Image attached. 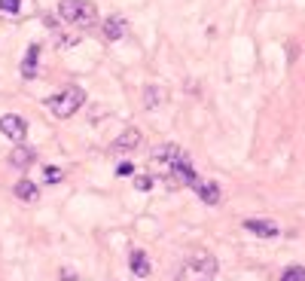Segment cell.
Listing matches in <instances>:
<instances>
[{"label":"cell","instance_id":"obj_1","mask_svg":"<svg viewBox=\"0 0 305 281\" xmlns=\"http://www.w3.org/2000/svg\"><path fill=\"white\" fill-rule=\"evenodd\" d=\"M214 275H217V257L208 251H196L174 281H214Z\"/></svg>","mask_w":305,"mask_h":281},{"label":"cell","instance_id":"obj_2","mask_svg":"<svg viewBox=\"0 0 305 281\" xmlns=\"http://www.w3.org/2000/svg\"><path fill=\"white\" fill-rule=\"evenodd\" d=\"M83 104H86L83 86H64L58 95H52V98L46 101V107L52 110V116H58V119H71Z\"/></svg>","mask_w":305,"mask_h":281},{"label":"cell","instance_id":"obj_3","mask_svg":"<svg viewBox=\"0 0 305 281\" xmlns=\"http://www.w3.org/2000/svg\"><path fill=\"white\" fill-rule=\"evenodd\" d=\"M58 16L71 25H80V28H89L98 21V6L89 3V0H61L58 3Z\"/></svg>","mask_w":305,"mask_h":281},{"label":"cell","instance_id":"obj_4","mask_svg":"<svg viewBox=\"0 0 305 281\" xmlns=\"http://www.w3.org/2000/svg\"><path fill=\"white\" fill-rule=\"evenodd\" d=\"M153 168L156 171H162V174H168V171H174L177 165H186L189 162V153L186 150H180V147H174V144H165V147H159L153 153Z\"/></svg>","mask_w":305,"mask_h":281},{"label":"cell","instance_id":"obj_5","mask_svg":"<svg viewBox=\"0 0 305 281\" xmlns=\"http://www.w3.org/2000/svg\"><path fill=\"white\" fill-rule=\"evenodd\" d=\"M0 131H3V138L21 144V141H25V134H28V122L21 116H16V113H3V116H0Z\"/></svg>","mask_w":305,"mask_h":281},{"label":"cell","instance_id":"obj_6","mask_svg":"<svg viewBox=\"0 0 305 281\" xmlns=\"http://www.w3.org/2000/svg\"><path fill=\"white\" fill-rule=\"evenodd\" d=\"M196 193H198V199L205 202V205H220V184L217 181H211V177H198V184L193 187Z\"/></svg>","mask_w":305,"mask_h":281},{"label":"cell","instance_id":"obj_7","mask_svg":"<svg viewBox=\"0 0 305 281\" xmlns=\"http://www.w3.org/2000/svg\"><path fill=\"white\" fill-rule=\"evenodd\" d=\"M244 229L253 232V235H259V239H278V235H281L278 223H272V220H259V217L244 220Z\"/></svg>","mask_w":305,"mask_h":281},{"label":"cell","instance_id":"obj_8","mask_svg":"<svg viewBox=\"0 0 305 281\" xmlns=\"http://www.w3.org/2000/svg\"><path fill=\"white\" fill-rule=\"evenodd\" d=\"M126 31H128V21L122 19V16H110L104 25H101V34H104V40H122L126 37Z\"/></svg>","mask_w":305,"mask_h":281},{"label":"cell","instance_id":"obj_9","mask_svg":"<svg viewBox=\"0 0 305 281\" xmlns=\"http://www.w3.org/2000/svg\"><path fill=\"white\" fill-rule=\"evenodd\" d=\"M34 162H37V150L34 147H16L13 153H9V165L18 168V171H28Z\"/></svg>","mask_w":305,"mask_h":281},{"label":"cell","instance_id":"obj_10","mask_svg":"<svg viewBox=\"0 0 305 281\" xmlns=\"http://www.w3.org/2000/svg\"><path fill=\"white\" fill-rule=\"evenodd\" d=\"M138 144H141V129H126L116 141H113V150L116 153H128V150L138 147Z\"/></svg>","mask_w":305,"mask_h":281},{"label":"cell","instance_id":"obj_11","mask_svg":"<svg viewBox=\"0 0 305 281\" xmlns=\"http://www.w3.org/2000/svg\"><path fill=\"white\" fill-rule=\"evenodd\" d=\"M13 193H16V199H18V202H28V205L40 199V189H37V184H34V181H28V177H21V181L16 184V189H13Z\"/></svg>","mask_w":305,"mask_h":281},{"label":"cell","instance_id":"obj_12","mask_svg":"<svg viewBox=\"0 0 305 281\" xmlns=\"http://www.w3.org/2000/svg\"><path fill=\"white\" fill-rule=\"evenodd\" d=\"M128 263H131V272L138 275V278H146V275H150V260H146V254H144L141 248H134V251L128 254Z\"/></svg>","mask_w":305,"mask_h":281},{"label":"cell","instance_id":"obj_13","mask_svg":"<svg viewBox=\"0 0 305 281\" xmlns=\"http://www.w3.org/2000/svg\"><path fill=\"white\" fill-rule=\"evenodd\" d=\"M37 58H40V43H31L25 61H21V74H25V80H34V76H37Z\"/></svg>","mask_w":305,"mask_h":281},{"label":"cell","instance_id":"obj_14","mask_svg":"<svg viewBox=\"0 0 305 281\" xmlns=\"http://www.w3.org/2000/svg\"><path fill=\"white\" fill-rule=\"evenodd\" d=\"M281 281H305V266H287L281 272Z\"/></svg>","mask_w":305,"mask_h":281},{"label":"cell","instance_id":"obj_15","mask_svg":"<svg viewBox=\"0 0 305 281\" xmlns=\"http://www.w3.org/2000/svg\"><path fill=\"white\" fill-rule=\"evenodd\" d=\"M43 177H46V184H58L61 181V168H55V165H46V168H43Z\"/></svg>","mask_w":305,"mask_h":281},{"label":"cell","instance_id":"obj_16","mask_svg":"<svg viewBox=\"0 0 305 281\" xmlns=\"http://www.w3.org/2000/svg\"><path fill=\"white\" fill-rule=\"evenodd\" d=\"M21 9V0H0V13H9V16H16Z\"/></svg>","mask_w":305,"mask_h":281},{"label":"cell","instance_id":"obj_17","mask_svg":"<svg viewBox=\"0 0 305 281\" xmlns=\"http://www.w3.org/2000/svg\"><path fill=\"white\" fill-rule=\"evenodd\" d=\"M134 189H141V193H146V189H153V177L144 174V177H134Z\"/></svg>","mask_w":305,"mask_h":281},{"label":"cell","instance_id":"obj_18","mask_svg":"<svg viewBox=\"0 0 305 281\" xmlns=\"http://www.w3.org/2000/svg\"><path fill=\"white\" fill-rule=\"evenodd\" d=\"M159 98H162L159 89H146V107H159Z\"/></svg>","mask_w":305,"mask_h":281},{"label":"cell","instance_id":"obj_19","mask_svg":"<svg viewBox=\"0 0 305 281\" xmlns=\"http://www.w3.org/2000/svg\"><path fill=\"white\" fill-rule=\"evenodd\" d=\"M116 174H119V177H128V174H134V165H131V162H122V165L116 168Z\"/></svg>","mask_w":305,"mask_h":281},{"label":"cell","instance_id":"obj_20","mask_svg":"<svg viewBox=\"0 0 305 281\" xmlns=\"http://www.w3.org/2000/svg\"><path fill=\"white\" fill-rule=\"evenodd\" d=\"M61 281H80V275H73L71 269H64V272H61Z\"/></svg>","mask_w":305,"mask_h":281}]
</instances>
